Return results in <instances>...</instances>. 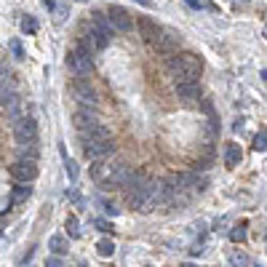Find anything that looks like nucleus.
Segmentation results:
<instances>
[{"label":"nucleus","mask_w":267,"mask_h":267,"mask_svg":"<svg viewBox=\"0 0 267 267\" xmlns=\"http://www.w3.org/2000/svg\"><path fill=\"white\" fill-rule=\"evenodd\" d=\"M45 267H64V264H62L59 257H48V259H45Z\"/></svg>","instance_id":"30"},{"label":"nucleus","mask_w":267,"mask_h":267,"mask_svg":"<svg viewBox=\"0 0 267 267\" xmlns=\"http://www.w3.org/2000/svg\"><path fill=\"white\" fill-rule=\"evenodd\" d=\"M72 94H75V99L83 104V107L96 110V91H94V86H91V80L78 78L75 83H72Z\"/></svg>","instance_id":"3"},{"label":"nucleus","mask_w":267,"mask_h":267,"mask_svg":"<svg viewBox=\"0 0 267 267\" xmlns=\"http://www.w3.org/2000/svg\"><path fill=\"white\" fill-rule=\"evenodd\" d=\"M182 267H195V264H182Z\"/></svg>","instance_id":"34"},{"label":"nucleus","mask_w":267,"mask_h":267,"mask_svg":"<svg viewBox=\"0 0 267 267\" xmlns=\"http://www.w3.org/2000/svg\"><path fill=\"white\" fill-rule=\"evenodd\" d=\"M91 67H94L91 54H86L83 48H72L67 54V69H69V72H75L78 78H86L91 72Z\"/></svg>","instance_id":"2"},{"label":"nucleus","mask_w":267,"mask_h":267,"mask_svg":"<svg viewBox=\"0 0 267 267\" xmlns=\"http://www.w3.org/2000/svg\"><path fill=\"white\" fill-rule=\"evenodd\" d=\"M179 59H182L184 69H187L190 80H195V78L201 75V69H203V62H201V56H195V54H190V51H184V54H179Z\"/></svg>","instance_id":"13"},{"label":"nucleus","mask_w":267,"mask_h":267,"mask_svg":"<svg viewBox=\"0 0 267 267\" xmlns=\"http://www.w3.org/2000/svg\"><path fill=\"white\" fill-rule=\"evenodd\" d=\"M91 30H94L99 38H104V40H110V38H112V32H115L110 16H104L102 11H94V14H91Z\"/></svg>","instance_id":"7"},{"label":"nucleus","mask_w":267,"mask_h":267,"mask_svg":"<svg viewBox=\"0 0 267 267\" xmlns=\"http://www.w3.org/2000/svg\"><path fill=\"white\" fill-rule=\"evenodd\" d=\"M139 27H142V38L150 43V45H155L160 40V35H163V27H158L153 19H142L139 21Z\"/></svg>","instance_id":"12"},{"label":"nucleus","mask_w":267,"mask_h":267,"mask_svg":"<svg viewBox=\"0 0 267 267\" xmlns=\"http://www.w3.org/2000/svg\"><path fill=\"white\" fill-rule=\"evenodd\" d=\"M96 251L102 254V257H112V251H115V243H112V240H107V238H102V240L96 243Z\"/></svg>","instance_id":"22"},{"label":"nucleus","mask_w":267,"mask_h":267,"mask_svg":"<svg viewBox=\"0 0 267 267\" xmlns=\"http://www.w3.org/2000/svg\"><path fill=\"white\" fill-rule=\"evenodd\" d=\"M230 238H233L235 243L246 240V225H235V227H233V233H230Z\"/></svg>","instance_id":"25"},{"label":"nucleus","mask_w":267,"mask_h":267,"mask_svg":"<svg viewBox=\"0 0 267 267\" xmlns=\"http://www.w3.org/2000/svg\"><path fill=\"white\" fill-rule=\"evenodd\" d=\"M177 96L182 99V104H195L201 99V86L195 83V80H190V83H177Z\"/></svg>","instance_id":"11"},{"label":"nucleus","mask_w":267,"mask_h":267,"mask_svg":"<svg viewBox=\"0 0 267 267\" xmlns=\"http://www.w3.org/2000/svg\"><path fill=\"white\" fill-rule=\"evenodd\" d=\"M11 177H14L19 184H30L35 177H38V166L35 160H27V158H19L14 166H11Z\"/></svg>","instance_id":"4"},{"label":"nucleus","mask_w":267,"mask_h":267,"mask_svg":"<svg viewBox=\"0 0 267 267\" xmlns=\"http://www.w3.org/2000/svg\"><path fill=\"white\" fill-rule=\"evenodd\" d=\"M99 230H102V233H112V225L110 222H104V219H96V222H94Z\"/></svg>","instance_id":"29"},{"label":"nucleus","mask_w":267,"mask_h":267,"mask_svg":"<svg viewBox=\"0 0 267 267\" xmlns=\"http://www.w3.org/2000/svg\"><path fill=\"white\" fill-rule=\"evenodd\" d=\"M3 112H6V118L8 120H19V112H21V99L16 96V91H3Z\"/></svg>","instance_id":"9"},{"label":"nucleus","mask_w":267,"mask_h":267,"mask_svg":"<svg viewBox=\"0 0 267 267\" xmlns=\"http://www.w3.org/2000/svg\"><path fill=\"white\" fill-rule=\"evenodd\" d=\"M21 30H25L27 35H32V32H38V21H35L32 16H25V19H21Z\"/></svg>","instance_id":"24"},{"label":"nucleus","mask_w":267,"mask_h":267,"mask_svg":"<svg viewBox=\"0 0 267 267\" xmlns=\"http://www.w3.org/2000/svg\"><path fill=\"white\" fill-rule=\"evenodd\" d=\"M11 129H14L16 144H19V142H32V139L38 136V126H35L32 118H19L16 123H11Z\"/></svg>","instance_id":"5"},{"label":"nucleus","mask_w":267,"mask_h":267,"mask_svg":"<svg viewBox=\"0 0 267 267\" xmlns=\"http://www.w3.org/2000/svg\"><path fill=\"white\" fill-rule=\"evenodd\" d=\"M136 3H142V6H150V0H136Z\"/></svg>","instance_id":"33"},{"label":"nucleus","mask_w":267,"mask_h":267,"mask_svg":"<svg viewBox=\"0 0 267 267\" xmlns=\"http://www.w3.org/2000/svg\"><path fill=\"white\" fill-rule=\"evenodd\" d=\"M16 153H19V158L38 160V139H32V142H19L16 144Z\"/></svg>","instance_id":"16"},{"label":"nucleus","mask_w":267,"mask_h":267,"mask_svg":"<svg viewBox=\"0 0 267 267\" xmlns=\"http://www.w3.org/2000/svg\"><path fill=\"white\" fill-rule=\"evenodd\" d=\"M240 158H243L240 144H227V153H225V163H227V168H235V166L240 163Z\"/></svg>","instance_id":"20"},{"label":"nucleus","mask_w":267,"mask_h":267,"mask_svg":"<svg viewBox=\"0 0 267 267\" xmlns=\"http://www.w3.org/2000/svg\"><path fill=\"white\" fill-rule=\"evenodd\" d=\"M32 195V187L30 184H16L14 187V192H11V198H8V203L6 206H11V203H21V201H27Z\"/></svg>","instance_id":"19"},{"label":"nucleus","mask_w":267,"mask_h":267,"mask_svg":"<svg viewBox=\"0 0 267 267\" xmlns=\"http://www.w3.org/2000/svg\"><path fill=\"white\" fill-rule=\"evenodd\" d=\"M102 208H104V214H107V216H118V211H120V208H115V206L107 203V201H102Z\"/></svg>","instance_id":"28"},{"label":"nucleus","mask_w":267,"mask_h":267,"mask_svg":"<svg viewBox=\"0 0 267 267\" xmlns=\"http://www.w3.org/2000/svg\"><path fill=\"white\" fill-rule=\"evenodd\" d=\"M187 3H190L192 8H201V6H203V0H187Z\"/></svg>","instance_id":"32"},{"label":"nucleus","mask_w":267,"mask_h":267,"mask_svg":"<svg viewBox=\"0 0 267 267\" xmlns=\"http://www.w3.org/2000/svg\"><path fill=\"white\" fill-rule=\"evenodd\" d=\"M67 230H69V238H78V235H80V230H78V219H75V216H69V219H67Z\"/></svg>","instance_id":"27"},{"label":"nucleus","mask_w":267,"mask_h":267,"mask_svg":"<svg viewBox=\"0 0 267 267\" xmlns=\"http://www.w3.org/2000/svg\"><path fill=\"white\" fill-rule=\"evenodd\" d=\"M254 150H257V153H264L267 150V129H262L257 136H254Z\"/></svg>","instance_id":"23"},{"label":"nucleus","mask_w":267,"mask_h":267,"mask_svg":"<svg viewBox=\"0 0 267 267\" xmlns=\"http://www.w3.org/2000/svg\"><path fill=\"white\" fill-rule=\"evenodd\" d=\"M107 16H110L112 27L118 30V32H129V30H131V16H129V11H126V8H120V6H110Z\"/></svg>","instance_id":"10"},{"label":"nucleus","mask_w":267,"mask_h":267,"mask_svg":"<svg viewBox=\"0 0 267 267\" xmlns=\"http://www.w3.org/2000/svg\"><path fill=\"white\" fill-rule=\"evenodd\" d=\"M48 249L56 254V257H62V254L69 251V243H67L64 235H51V238H48Z\"/></svg>","instance_id":"18"},{"label":"nucleus","mask_w":267,"mask_h":267,"mask_svg":"<svg viewBox=\"0 0 267 267\" xmlns=\"http://www.w3.org/2000/svg\"><path fill=\"white\" fill-rule=\"evenodd\" d=\"M264 238H267V235H264Z\"/></svg>","instance_id":"35"},{"label":"nucleus","mask_w":267,"mask_h":267,"mask_svg":"<svg viewBox=\"0 0 267 267\" xmlns=\"http://www.w3.org/2000/svg\"><path fill=\"white\" fill-rule=\"evenodd\" d=\"M158 203H163V184L155 182V179H142L136 187L129 192V206L136 208L142 214H150Z\"/></svg>","instance_id":"1"},{"label":"nucleus","mask_w":267,"mask_h":267,"mask_svg":"<svg viewBox=\"0 0 267 267\" xmlns=\"http://www.w3.org/2000/svg\"><path fill=\"white\" fill-rule=\"evenodd\" d=\"M102 139H110V131L104 129L102 123H94V126H88L86 131H80V142H102Z\"/></svg>","instance_id":"14"},{"label":"nucleus","mask_w":267,"mask_h":267,"mask_svg":"<svg viewBox=\"0 0 267 267\" xmlns=\"http://www.w3.org/2000/svg\"><path fill=\"white\" fill-rule=\"evenodd\" d=\"M75 129L78 131H86L88 129V126H94V123H99L96 118H94V115H91V112H86V110H80V112H75Z\"/></svg>","instance_id":"17"},{"label":"nucleus","mask_w":267,"mask_h":267,"mask_svg":"<svg viewBox=\"0 0 267 267\" xmlns=\"http://www.w3.org/2000/svg\"><path fill=\"white\" fill-rule=\"evenodd\" d=\"M83 153H86L88 160H102L104 155L115 153V144H112V139H102V142H86V144H83Z\"/></svg>","instance_id":"6"},{"label":"nucleus","mask_w":267,"mask_h":267,"mask_svg":"<svg viewBox=\"0 0 267 267\" xmlns=\"http://www.w3.org/2000/svg\"><path fill=\"white\" fill-rule=\"evenodd\" d=\"M230 264H233V267H249L251 262H249V257L243 251H233V254H230Z\"/></svg>","instance_id":"21"},{"label":"nucleus","mask_w":267,"mask_h":267,"mask_svg":"<svg viewBox=\"0 0 267 267\" xmlns=\"http://www.w3.org/2000/svg\"><path fill=\"white\" fill-rule=\"evenodd\" d=\"M64 171H67L69 182H75V179H78V163H75V160H64Z\"/></svg>","instance_id":"26"},{"label":"nucleus","mask_w":267,"mask_h":267,"mask_svg":"<svg viewBox=\"0 0 267 267\" xmlns=\"http://www.w3.org/2000/svg\"><path fill=\"white\" fill-rule=\"evenodd\" d=\"M179 43H182L179 32H174V30H163V35H160V40L153 45V48H155L158 54H174V51L179 48Z\"/></svg>","instance_id":"8"},{"label":"nucleus","mask_w":267,"mask_h":267,"mask_svg":"<svg viewBox=\"0 0 267 267\" xmlns=\"http://www.w3.org/2000/svg\"><path fill=\"white\" fill-rule=\"evenodd\" d=\"M11 51H14V54L19 56V59L25 56V54H21V43H19V40H11Z\"/></svg>","instance_id":"31"},{"label":"nucleus","mask_w":267,"mask_h":267,"mask_svg":"<svg viewBox=\"0 0 267 267\" xmlns=\"http://www.w3.org/2000/svg\"><path fill=\"white\" fill-rule=\"evenodd\" d=\"M78 48H83L86 54H91V56H94V51H99V38H96V32L91 30V32H83V35H80Z\"/></svg>","instance_id":"15"}]
</instances>
